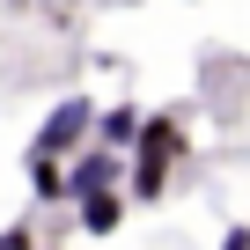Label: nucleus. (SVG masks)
Here are the masks:
<instances>
[{
  "instance_id": "obj_1",
  "label": "nucleus",
  "mask_w": 250,
  "mask_h": 250,
  "mask_svg": "<svg viewBox=\"0 0 250 250\" xmlns=\"http://www.w3.org/2000/svg\"><path fill=\"white\" fill-rule=\"evenodd\" d=\"M88 133H96V103H88V96H59V103L44 110V125H37L30 155H52V162H66L74 147H88Z\"/></svg>"
},
{
  "instance_id": "obj_2",
  "label": "nucleus",
  "mask_w": 250,
  "mask_h": 250,
  "mask_svg": "<svg viewBox=\"0 0 250 250\" xmlns=\"http://www.w3.org/2000/svg\"><path fill=\"white\" fill-rule=\"evenodd\" d=\"M88 191H125V155L118 147H74L66 155V206L74 199H88Z\"/></svg>"
},
{
  "instance_id": "obj_3",
  "label": "nucleus",
  "mask_w": 250,
  "mask_h": 250,
  "mask_svg": "<svg viewBox=\"0 0 250 250\" xmlns=\"http://www.w3.org/2000/svg\"><path fill=\"white\" fill-rule=\"evenodd\" d=\"M125 155H147V162H177V155H184V125H177L169 110L140 118V133H133V147H125Z\"/></svg>"
},
{
  "instance_id": "obj_4",
  "label": "nucleus",
  "mask_w": 250,
  "mask_h": 250,
  "mask_svg": "<svg viewBox=\"0 0 250 250\" xmlns=\"http://www.w3.org/2000/svg\"><path fill=\"white\" fill-rule=\"evenodd\" d=\"M74 213H81V235H118L125 213H133V199L125 191H88V199H74Z\"/></svg>"
},
{
  "instance_id": "obj_5",
  "label": "nucleus",
  "mask_w": 250,
  "mask_h": 250,
  "mask_svg": "<svg viewBox=\"0 0 250 250\" xmlns=\"http://www.w3.org/2000/svg\"><path fill=\"white\" fill-rule=\"evenodd\" d=\"M169 191V162H147V155H125V199L133 206H155Z\"/></svg>"
},
{
  "instance_id": "obj_6",
  "label": "nucleus",
  "mask_w": 250,
  "mask_h": 250,
  "mask_svg": "<svg viewBox=\"0 0 250 250\" xmlns=\"http://www.w3.org/2000/svg\"><path fill=\"white\" fill-rule=\"evenodd\" d=\"M133 133H140V110H133V103H110V110H96V133H88V140L125 155V147H133Z\"/></svg>"
},
{
  "instance_id": "obj_7",
  "label": "nucleus",
  "mask_w": 250,
  "mask_h": 250,
  "mask_svg": "<svg viewBox=\"0 0 250 250\" xmlns=\"http://www.w3.org/2000/svg\"><path fill=\"white\" fill-rule=\"evenodd\" d=\"M30 191L52 206V199H66V162H52V155H30Z\"/></svg>"
},
{
  "instance_id": "obj_8",
  "label": "nucleus",
  "mask_w": 250,
  "mask_h": 250,
  "mask_svg": "<svg viewBox=\"0 0 250 250\" xmlns=\"http://www.w3.org/2000/svg\"><path fill=\"white\" fill-rule=\"evenodd\" d=\"M0 250H37V228L30 221H8V228H0Z\"/></svg>"
},
{
  "instance_id": "obj_9",
  "label": "nucleus",
  "mask_w": 250,
  "mask_h": 250,
  "mask_svg": "<svg viewBox=\"0 0 250 250\" xmlns=\"http://www.w3.org/2000/svg\"><path fill=\"white\" fill-rule=\"evenodd\" d=\"M221 250H250V228H243V221H235V228H228V235H221Z\"/></svg>"
},
{
  "instance_id": "obj_10",
  "label": "nucleus",
  "mask_w": 250,
  "mask_h": 250,
  "mask_svg": "<svg viewBox=\"0 0 250 250\" xmlns=\"http://www.w3.org/2000/svg\"><path fill=\"white\" fill-rule=\"evenodd\" d=\"M37 250H44V243H37Z\"/></svg>"
}]
</instances>
